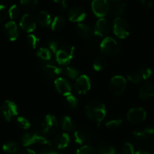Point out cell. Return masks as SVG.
<instances>
[{
    "instance_id": "1",
    "label": "cell",
    "mask_w": 154,
    "mask_h": 154,
    "mask_svg": "<svg viewBox=\"0 0 154 154\" xmlns=\"http://www.w3.org/2000/svg\"><path fill=\"white\" fill-rule=\"evenodd\" d=\"M85 112L88 118L100 125L106 117V110L104 104L99 101H91L85 106Z\"/></svg>"
},
{
    "instance_id": "2",
    "label": "cell",
    "mask_w": 154,
    "mask_h": 154,
    "mask_svg": "<svg viewBox=\"0 0 154 154\" xmlns=\"http://www.w3.org/2000/svg\"><path fill=\"white\" fill-rule=\"evenodd\" d=\"M100 50L106 55H116L120 53L122 46L120 43L112 37H106L100 45Z\"/></svg>"
},
{
    "instance_id": "3",
    "label": "cell",
    "mask_w": 154,
    "mask_h": 154,
    "mask_svg": "<svg viewBox=\"0 0 154 154\" xmlns=\"http://www.w3.org/2000/svg\"><path fill=\"white\" fill-rule=\"evenodd\" d=\"M75 48L72 45H61L55 53L56 60L60 65H68L74 55Z\"/></svg>"
},
{
    "instance_id": "4",
    "label": "cell",
    "mask_w": 154,
    "mask_h": 154,
    "mask_svg": "<svg viewBox=\"0 0 154 154\" xmlns=\"http://www.w3.org/2000/svg\"><path fill=\"white\" fill-rule=\"evenodd\" d=\"M113 32L119 38H125L130 33V27L126 20L122 17H116L114 19L112 24Z\"/></svg>"
},
{
    "instance_id": "5",
    "label": "cell",
    "mask_w": 154,
    "mask_h": 154,
    "mask_svg": "<svg viewBox=\"0 0 154 154\" xmlns=\"http://www.w3.org/2000/svg\"><path fill=\"white\" fill-rule=\"evenodd\" d=\"M0 113L6 121H11L18 114L17 106L11 100H5L0 106Z\"/></svg>"
},
{
    "instance_id": "6",
    "label": "cell",
    "mask_w": 154,
    "mask_h": 154,
    "mask_svg": "<svg viewBox=\"0 0 154 154\" xmlns=\"http://www.w3.org/2000/svg\"><path fill=\"white\" fill-rule=\"evenodd\" d=\"M21 143L23 146H29L35 143L51 145V142L48 139L34 132L24 133L21 137Z\"/></svg>"
},
{
    "instance_id": "7",
    "label": "cell",
    "mask_w": 154,
    "mask_h": 154,
    "mask_svg": "<svg viewBox=\"0 0 154 154\" xmlns=\"http://www.w3.org/2000/svg\"><path fill=\"white\" fill-rule=\"evenodd\" d=\"M93 13L99 18L105 17L110 11L109 0H93L91 2Z\"/></svg>"
},
{
    "instance_id": "8",
    "label": "cell",
    "mask_w": 154,
    "mask_h": 154,
    "mask_svg": "<svg viewBox=\"0 0 154 154\" xmlns=\"http://www.w3.org/2000/svg\"><path fill=\"white\" fill-rule=\"evenodd\" d=\"M58 128V122L54 116L48 114L45 116L42 124V131L44 134L52 135L55 134Z\"/></svg>"
},
{
    "instance_id": "9",
    "label": "cell",
    "mask_w": 154,
    "mask_h": 154,
    "mask_svg": "<svg viewBox=\"0 0 154 154\" xmlns=\"http://www.w3.org/2000/svg\"><path fill=\"white\" fill-rule=\"evenodd\" d=\"M126 88V79L122 75H115L109 82V89L114 95H120Z\"/></svg>"
},
{
    "instance_id": "10",
    "label": "cell",
    "mask_w": 154,
    "mask_h": 154,
    "mask_svg": "<svg viewBox=\"0 0 154 154\" xmlns=\"http://www.w3.org/2000/svg\"><path fill=\"white\" fill-rule=\"evenodd\" d=\"M146 118V112L142 107H134L129 109L127 113V119L133 124L143 122Z\"/></svg>"
},
{
    "instance_id": "11",
    "label": "cell",
    "mask_w": 154,
    "mask_h": 154,
    "mask_svg": "<svg viewBox=\"0 0 154 154\" xmlns=\"http://www.w3.org/2000/svg\"><path fill=\"white\" fill-rule=\"evenodd\" d=\"M75 89L79 94H85L91 89V81L87 75H80L75 83Z\"/></svg>"
},
{
    "instance_id": "12",
    "label": "cell",
    "mask_w": 154,
    "mask_h": 154,
    "mask_svg": "<svg viewBox=\"0 0 154 154\" xmlns=\"http://www.w3.org/2000/svg\"><path fill=\"white\" fill-rule=\"evenodd\" d=\"M74 138H75V143L84 146L91 141L93 138L92 133L88 129L81 128V129L76 130L74 132Z\"/></svg>"
},
{
    "instance_id": "13",
    "label": "cell",
    "mask_w": 154,
    "mask_h": 154,
    "mask_svg": "<svg viewBox=\"0 0 154 154\" xmlns=\"http://www.w3.org/2000/svg\"><path fill=\"white\" fill-rule=\"evenodd\" d=\"M110 26L106 19L104 17L99 18L96 23L94 29V34L98 37H105L109 34Z\"/></svg>"
},
{
    "instance_id": "14",
    "label": "cell",
    "mask_w": 154,
    "mask_h": 154,
    "mask_svg": "<svg viewBox=\"0 0 154 154\" xmlns=\"http://www.w3.org/2000/svg\"><path fill=\"white\" fill-rule=\"evenodd\" d=\"M20 26L24 32H32L36 27V20L30 14H25L20 21Z\"/></svg>"
},
{
    "instance_id": "15",
    "label": "cell",
    "mask_w": 154,
    "mask_h": 154,
    "mask_svg": "<svg viewBox=\"0 0 154 154\" xmlns=\"http://www.w3.org/2000/svg\"><path fill=\"white\" fill-rule=\"evenodd\" d=\"M54 86L57 91L65 97L72 94V87L66 79L61 77L56 78L54 80Z\"/></svg>"
},
{
    "instance_id": "16",
    "label": "cell",
    "mask_w": 154,
    "mask_h": 154,
    "mask_svg": "<svg viewBox=\"0 0 154 154\" xmlns=\"http://www.w3.org/2000/svg\"><path fill=\"white\" fill-rule=\"evenodd\" d=\"M67 17L69 21L73 23H81L85 20L86 13L80 7H72L68 11Z\"/></svg>"
},
{
    "instance_id": "17",
    "label": "cell",
    "mask_w": 154,
    "mask_h": 154,
    "mask_svg": "<svg viewBox=\"0 0 154 154\" xmlns=\"http://www.w3.org/2000/svg\"><path fill=\"white\" fill-rule=\"evenodd\" d=\"M4 34L8 40L14 42L18 38V27L14 20L8 21L4 26Z\"/></svg>"
},
{
    "instance_id": "18",
    "label": "cell",
    "mask_w": 154,
    "mask_h": 154,
    "mask_svg": "<svg viewBox=\"0 0 154 154\" xmlns=\"http://www.w3.org/2000/svg\"><path fill=\"white\" fill-rule=\"evenodd\" d=\"M42 69L45 76L49 79H53L54 77H57L63 72V69L59 67L57 65L52 64L49 63H45L42 65Z\"/></svg>"
},
{
    "instance_id": "19",
    "label": "cell",
    "mask_w": 154,
    "mask_h": 154,
    "mask_svg": "<svg viewBox=\"0 0 154 154\" xmlns=\"http://www.w3.org/2000/svg\"><path fill=\"white\" fill-rule=\"evenodd\" d=\"M139 97L142 100H149L154 95V86L150 82H143L139 88Z\"/></svg>"
},
{
    "instance_id": "20",
    "label": "cell",
    "mask_w": 154,
    "mask_h": 154,
    "mask_svg": "<svg viewBox=\"0 0 154 154\" xmlns=\"http://www.w3.org/2000/svg\"><path fill=\"white\" fill-rule=\"evenodd\" d=\"M69 136L67 133H61L56 136L53 140V144L57 149H64L69 143Z\"/></svg>"
},
{
    "instance_id": "21",
    "label": "cell",
    "mask_w": 154,
    "mask_h": 154,
    "mask_svg": "<svg viewBox=\"0 0 154 154\" xmlns=\"http://www.w3.org/2000/svg\"><path fill=\"white\" fill-rule=\"evenodd\" d=\"M76 31L79 36L84 39H88L91 38L94 34V30L91 29V26L84 23H79L77 24Z\"/></svg>"
},
{
    "instance_id": "22",
    "label": "cell",
    "mask_w": 154,
    "mask_h": 154,
    "mask_svg": "<svg viewBox=\"0 0 154 154\" xmlns=\"http://www.w3.org/2000/svg\"><path fill=\"white\" fill-rule=\"evenodd\" d=\"M133 135L138 140H148L154 137V128L149 127L140 130H136L133 132Z\"/></svg>"
},
{
    "instance_id": "23",
    "label": "cell",
    "mask_w": 154,
    "mask_h": 154,
    "mask_svg": "<svg viewBox=\"0 0 154 154\" xmlns=\"http://www.w3.org/2000/svg\"><path fill=\"white\" fill-rule=\"evenodd\" d=\"M36 23L42 27H48L51 23V16L47 11H41L36 16Z\"/></svg>"
},
{
    "instance_id": "24",
    "label": "cell",
    "mask_w": 154,
    "mask_h": 154,
    "mask_svg": "<svg viewBox=\"0 0 154 154\" xmlns=\"http://www.w3.org/2000/svg\"><path fill=\"white\" fill-rule=\"evenodd\" d=\"M20 146L17 142L10 140L6 142L2 146V150L8 154H15L20 151Z\"/></svg>"
},
{
    "instance_id": "25",
    "label": "cell",
    "mask_w": 154,
    "mask_h": 154,
    "mask_svg": "<svg viewBox=\"0 0 154 154\" xmlns=\"http://www.w3.org/2000/svg\"><path fill=\"white\" fill-rule=\"evenodd\" d=\"M96 150L99 154H116V148L107 143H100L97 145Z\"/></svg>"
},
{
    "instance_id": "26",
    "label": "cell",
    "mask_w": 154,
    "mask_h": 154,
    "mask_svg": "<svg viewBox=\"0 0 154 154\" xmlns=\"http://www.w3.org/2000/svg\"><path fill=\"white\" fill-rule=\"evenodd\" d=\"M60 125H61L62 129L65 131H72L75 128V122H73L72 118L68 116H65L62 118Z\"/></svg>"
},
{
    "instance_id": "27",
    "label": "cell",
    "mask_w": 154,
    "mask_h": 154,
    "mask_svg": "<svg viewBox=\"0 0 154 154\" xmlns=\"http://www.w3.org/2000/svg\"><path fill=\"white\" fill-rule=\"evenodd\" d=\"M66 25V20L62 16H56L53 21H51V27L54 31H59L63 29Z\"/></svg>"
},
{
    "instance_id": "28",
    "label": "cell",
    "mask_w": 154,
    "mask_h": 154,
    "mask_svg": "<svg viewBox=\"0 0 154 154\" xmlns=\"http://www.w3.org/2000/svg\"><path fill=\"white\" fill-rule=\"evenodd\" d=\"M38 0H20V5L25 11H32L37 8Z\"/></svg>"
},
{
    "instance_id": "29",
    "label": "cell",
    "mask_w": 154,
    "mask_h": 154,
    "mask_svg": "<svg viewBox=\"0 0 154 154\" xmlns=\"http://www.w3.org/2000/svg\"><path fill=\"white\" fill-rule=\"evenodd\" d=\"M125 10V4L123 2H119V3H116L115 6L110 10V14L112 17H114L115 18L116 17H121L122 14L124 13Z\"/></svg>"
},
{
    "instance_id": "30",
    "label": "cell",
    "mask_w": 154,
    "mask_h": 154,
    "mask_svg": "<svg viewBox=\"0 0 154 154\" xmlns=\"http://www.w3.org/2000/svg\"><path fill=\"white\" fill-rule=\"evenodd\" d=\"M106 58H105L103 56H97L94 60V63H93V68H94V70L97 71H101L106 67Z\"/></svg>"
},
{
    "instance_id": "31",
    "label": "cell",
    "mask_w": 154,
    "mask_h": 154,
    "mask_svg": "<svg viewBox=\"0 0 154 154\" xmlns=\"http://www.w3.org/2000/svg\"><path fill=\"white\" fill-rule=\"evenodd\" d=\"M63 72L71 79H76L80 75L78 69L71 66H66L65 69H63Z\"/></svg>"
},
{
    "instance_id": "32",
    "label": "cell",
    "mask_w": 154,
    "mask_h": 154,
    "mask_svg": "<svg viewBox=\"0 0 154 154\" xmlns=\"http://www.w3.org/2000/svg\"><path fill=\"white\" fill-rule=\"evenodd\" d=\"M37 56L38 58L42 59L45 61H48L51 58V51L47 48H40L37 51Z\"/></svg>"
},
{
    "instance_id": "33",
    "label": "cell",
    "mask_w": 154,
    "mask_h": 154,
    "mask_svg": "<svg viewBox=\"0 0 154 154\" xmlns=\"http://www.w3.org/2000/svg\"><path fill=\"white\" fill-rule=\"evenodd\" d=\"M20 15V8L18 5H13L8 9V16L11 20H14L18 18Z\"/></svg>"
},
{
    "instance_id": "34",
    "label": "cell",
    "mask_w": 154,
    "mask_h": 154,
    "mask_svg": "<svg viewBox=\"0 0 154 154\" xmlns=\"http://www.w3.org/2000/svg\"><path fill=\"white\" fill-rule=\"evenodd\" d=\"M75 154H98L97 150L89 145H84L77 149Z\"/></svg>"
},
{
    "instance_id": "35",
    "label": "cell",
    "mask_w": 154,
    "mask_h": 154,
    "mask_svg": "<svg viewBox=\"0 0 154 154\" xmlns=\"http://www.w3.org/2000/svg\"><path fill=\"white\" fill-rule=\"evenodd\" d=\"M16 122H17V126L20 128H21V129L26 130L30 128L31 124L29 122V121H28L27 119H26L25 117H23V116L17 117Z\"/></svg>"
},
{
    "instance_id": "36",
    "label": "cell",
    "mask_w": 154,
    "mask_h": 154,
    "mask_svg": "<svg viewBox=\"0 0 154 154\" xmlns=\"http://www.w3.org/2000/svg\"><path fill=\"white\" fill-rule=\"evenodd\" d=\"M66 100L67 104L69 105V106L71 109H75L78 108V106H79V100H78V99H77L75 96L72 95V94L66 96Z\"/></svg>"
},
{
    "instance_id": "37",
    "label": "cell",
    "mask_w": 154,
    "mask_h": 154,
    "mask_svg": "<svg viewBox=\"0 0 154 154\" xmlns=\"http://www.w3.org/2000/svg\"><path fill=\"white\" fill-rule=\"evenodd\" d=\"M127 79H128L129 82H132V83L134 84L140 83V82L143 80L141 75L139 73V72H130V73L127 75Z\"/></svg>"
},
{
    "instance_id": "38",
    "label": "cell",
    "mask_w": 154,
    "mask_h": 154,
    "mask_svg": "<svg viewBox=\"0 0 154 154\" xmlns=\"http://www.w3.org/2000/svg\"><path fill=\"white\" fill-rule=\"evenodd\" d=\"M119 154H134V146L131 143L126 142L122 146Z\"/></svg>"
},
{
    "instance_id": "39",
    "label": "cell",
    "mask_w": 154,
    "mask_h": 154,
    "mask_svg": "<svg viewBox=\"0 0 154 154\" xmlns=\"http://www.w3.org/2000/svg\"><path fill=\"white\" fill-rule=\"evenodd\" d=\"M122 124V119H112L106 122V127L109 129H116V128H119Z\"/></svg>"
},
{
    "instance_id": "40",
    "label": "cell",
    "mask_w": 154,
    "mask_h": 154,
    "mask_svg": "<svg viewBox=\"0 0 154 154\" xmlns=\"http://www.w3.org/2000/svg\"><path fill=\"white\" fill-rule=\"evenodd\" d=\"M38 41H39L38 38L36 35H34V34H29V35H28L27 37H26V42H27V44L32 48H36L37 45H38Z\"/></svg>"
},
{
    "instance_id": "41",
    "label": "cell",
    "mask_w": 154,
    "mask_h": 154,
    "mask_svg": "<svg viewBox=\"0 0 154 154\" xmlns=\"http://www.w3.org/2000/svg\"><path fill=\"white\" fill-rule=\"evenodd\" d=\"M139 73L141 75L142 79L146 80V79H148L149 78H150L151 75H152V70L150 68L144 66V67L140 68V70H139Z\"/></svg>"
},
{
    "instance_id": "42",
    "label": "cell",
    "mask_w": 154,
    "mask_h": 154,
    "mask_svg": "<svg viewBox=\"0 0 154 154\" xmlns=\"http://www.w3.org/2000/svg\"><path fill=\"white\" fill-rule=\"evenodd\" d=\"M61 46L60 44V42H57V40H51L48 42V47H49V49L51 50L52 52H54L55 54L58 49L60 48V47Z\"/></svg>"
},
{
    "instance_id": "43",
    "label": "cell",
    "mask_w": 154,
    "mask_h": 154,
    "mask_svg": "<svg viewBox=\"0 0 154 154\" xmlns=\"http://www.w3.org/2000/svg\"><path fill=\"white\" fill-rule=\"evenodd\" d=\"M8 15V10L6 7L2 5H0V23L3 22L7 18Z\"/></svg>"
},
{
    "instance_id": "44",
    "label": "cell",
    "mask_w": 154,
    "mask_h": 154,
    "mask_svg": "<svg viewBox=\"0 0 154 154\" xmlns=\"http://www.w3.org/2000/svg\"><path fill=\"white\" fill-rule=\"evenodd\" d=\"M142 5L146 8H152L153 3H152V0H140Z\"/></svg>"
},
{
    "instance_id": "45",
    "label": "cell",
    "mask_w": 154,
    "mask_h": 154,
    "mask_svg": "<svg viewBox=\"0 0 154 154\" xmlns=\"http://www.w3.org/2000/svg\"><path fill=\"white\" fill-rule=\"evenodd\" d=\"M39 154H58V152L52 149H44L40 151Z\"/></svg>"
},
{
    "instance_id": "46",
    "label": "cell",
    "mask_w": 154,
    "mask_h": 154,
    "mask_svg": "<svg viewBox=\"0 0 154 154\" xmlns=\"http://www.w3.org/2000/svg\"><path fill=\"white\" fill-rule=\"evenodd\" d=\"M54 1L56 3L60 4V7H61V8L63 10L66 9V8H67V5L66 4V0H54Z\"/></svg>"
},
{
    "instance_id": "47",
    "label": "cell",
    "mask_w": 154,
    "mask_h": 154,
    "mask_svg": "<svg viewBox=\"0 0 154 154\" xmlns=\"http://www.w3.org/2000/svg\"><path fill=\"white\" fill-rule=\"evenodd\" d=\"M19 154H36L35 151H33L31 149H24L22 151H20Z\"/></svg>"
},
{
    "instance_id": "48",
    "label": "cell",
    "mask_w": 154,
    "mask_h": 154,
    "mask_svg": "<svg viewBox=\"0 0 154 154\" xmlns=\"http://www.w3.org/2000/svg\"><path fill=\"white\" fill-rule=\"evenodd\" d=\"M134 154H149V152H148V151H146V150H143V149H142V150L137 151L136 152H134Z\"/></svg>"
},
{
    "instance_id": "49",
    "label": "cell",
    "mask_w": 154,
    "mask_h": 154,
    "mask_svg": "<svg viewBox=\"0 0 154 154\" xmlns=\"http://www.w3.org/2000/svg\"><path fill=\"white\" fill-rule=\"evenodd\" d=\"M111 2H112L113 3H119V2H122V0H111Z\"/></svg>"
},
{
    "instance_id": "50",
    "label": "cell",
    "mask_w": 154,
    "mask_h": 154,
    "mask_svg": "<svg viewBox=\"0 0 154 154\" xmlns=\"http://www.w3.org/2000/svg\"><path fill=\"white\" fill-rule=\"evenodd\" d=\"M0 1H2V0H0Z\"/></svg>"
}]
</instances>
